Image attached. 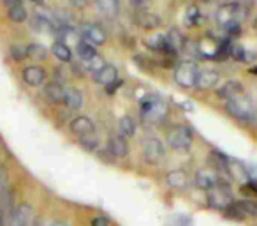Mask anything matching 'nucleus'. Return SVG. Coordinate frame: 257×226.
<instances>
[{
	"mask_svg": "<svg viewBox=\"0 0 257 226\" xmlns=\"http://www.w3.org/2000/svg\"><path fill=\"white\" fill-rule=\"evenodd\" d=\"M225 110L231 117L241 120V122H253L257 120V106L246 94H238L225 101Z\"/></svg>",
	"mask_w": 257,
	"mask_h": 226,
	"instance_id": "f257e3e1",
	"label": "nucleus"
},
{
	"mask_svg": "<svg viewBox=\"0 0 257 226\" xmlns=\"http://www.w3.org/2000/svg\"><path fill=\"white\" fill-rule=\"evenodd\" d=\"M141 119L147 124H162L168 117V104L157 96H145L140 101Z\"/></svg>",
	"mask_w": 257,
	"mask_h": 226,
	"instance_id": "f03ea898",
	"label": "nucleus"
},
{
	"mask_svg": "<svg viewBox=\"0 0 257 226\" xmlns=\"http://www.w3.org/2000/svg\"><path fill=\"white\" fill-rule=\"evenodd\" d=\"M248 11L250 9L245 4H241V2H229V4H224L217 9L215 20H217L218 25L227 29V27L239 25L248 16Z\"/></svg>",
	"mask_w": 257,
	"mask_h": 226,
	"instance_id": "7ed1b4c3",
	"label": "nucleus"
},
{
	"mask_svg": "<svg viewBox=\"0 0 257 226\" xmlns=\"http://www.w3.org/2000/svg\"><path fill=\"white\" fill-rule=\"evenodd\" d=\"M234 203V196H232V191L229 187V184H225L220 179V182L213 187L211 191H208V205L215 210H227L231 205Z\"/></svg>",
	"mask_w": 257,
	"mask_h": 226,
	"instance_id": "20e7f679",
	"label": "nucleus"
},
{
	"mask_svg": "<svg viewBox=\"0 0 257 226\" xmlns=\"http://www.w3.org/2000/svg\"><path fill=\"white\" fill-rule=\"evenodd\" d=\"M168 145L175 150H187L190 148L194 141V134H192V129L185 124H178V126L171 127L168 131Z\"/></svg>",
	"mask_w": 257,
	"mask_h": 226,
	"instance_id": "39448f33",
	"label": "nucleus"
},
{
	"mask_svg": "<svg viewBox=\"0 0 257 226\" xmlns=\"http://www.w3.org/2000/svg\"><path fill=\"white\" fill-rule=\"evenodd\" d=\"M197 74H199V67L194 62H180L175 69V82L182 89H192L196 87Z\"/></svg>",
	"mask_w": 257,
	"mask_h": 226,
	"instance_id": "423d86ee",
	"label": "nucleus"
},
{
	"mask_svg": "<svg viewBox=\"0 0 257 226\" xmlns=\"http://www.w3.org/2000/svg\"><path fill=\"white\" fill-rule=\"evenodd\" d=\"M143 158L148 165L152 166H157L164 161L166 158V147L159 138L152 136L145 141V147H143Z\"/></svg>",
	"mask_w": 257,
	"mask_h": 226,
	"instance_id": "0eeeda50",
	"label": "nucleus"
},
{
	"mask_svg": "<svg viewBox=\"0 0 257 226\" xmlns=\"http://www.w3.org/2000/svg\"><path fill=\"white\" fill-rule=\"evenodd\" d=\"M34 208L30 203L23 201L18 207H15L11 217H9V226H32Z\"/></svg>",
	"mask_w": 257,
	"mask_h": 226,
	"instance_id": "6e6552de",
	"label": "nucleus"
},
{
	"mask_svg": "<svg viewBox=\"0 0 257 226\" xmlns=\"http://www.w3.org/2000/svg\"><path fill=\"white\" fill-rule=\"evenodd\" d=\"M220 179H222V177L218 175L215 170L203 168V170H199V172L196 173V179H194V182H196V186L199 187V189H203V191H206V193H208V191H211L218 182H220Z\"/></svg>",
	"mask_w": 257,
	"mask_h": 226,
	"instance_id": "1a4fd4ad",
	"label": "nucleus"
},
{
	"mask_svg": "<svg viewBox=\"0 0 257 226\" xmlns=\"http://www.w3.org/2000/svg\"><path fill=\"white\" fill-rule=\"evenodd\" d=\"M133 22L136 23L140 29H145V30H154L157 27H161L162 20L159 15L155 13H150L147 9H141V11H136L133 16Z\"/></svg>",
	"mask_w": 257,
	"mask_h": 226,
	"instance_id": "9d476101",
	"label": "nucleus"
},
{
	"mask_svg": "<svg viewBox=\"0 0 257 226\" xmlns=\"http://www.w3.org/2000/svg\"><path fill=\"white\" fill-rule=\"evenodd\" d=\"M107 150L113 158L123 159L128 154V143L125 141V138L121 134H111L109 140H107Z\"/></svg>",
	"mask_w": 257,
	"mask_h": 226,
	"instance_id": "9b49d317",
	"label": "nucleus"
},
{
	"mask_svg": "<svg viewBox=\"0 0 257 226\" xmlns=\"http://www.w3.org/2000/svg\"><path fill=\"white\" fill-rule=\"evenodd\" d=\"M218 80H220V74L213 69H204V71H199L196 80V89L199 90H210L215 89L218 85Z\"/></svg>",
	"mask_w": 257,
	"mask_h": 226,
	"instance_id": "f8f14e48",
	"label": "nucleus"
},
{
	"mask_svg": "<svg viewBox=\"0 0 257 226\" xmlns=\"http://www.w3.org/2000/svg\"><path fill=\"white\" fill-rule=\"evenodd\" d=\"M71 131L78 138H85L90 134H95V126L88 117H76L71 122Z\"/></svg>",
	"mask_w": 257,
	"mask_h": 226,
	"instance_id": "ddd939ff",
	"label": "nucleus"
},
{
	"mask_svg": "<svg viewBox=\"0 0 257 226\" xmlns=\"http://www.w3.org/2000/svg\"><path fill=\"white\" fill-rule=\"evenodd\" d=\"M83 37L88 44L92 46H100L107 41V34L106 30L102 29L100 25H88L83 32Z\"/></svg>",
	"mask_w": 257,
	"mask_h": 226,
	"instance_id": "4468645a",
	"label": "nucleus"
},
{
	"mask_svg": "<svg viewBox=\"0 0 257 226\" xmlns=\"http://www.w3.org/2000/svg\"><path fill=\"white\" fill-rule=\"evenodd\" d=\"M93 76H95L97 83H100V85H104L107 89V87L118 82V69L111 64H104Z\"/></svg>",
	"mask_w": 257,
	"mask_h": 226,
	"instance_id": "2eb2a0df",
	"label": "nucleus"
},
{
	"mask_svg": "<svg viewBox=\"0 0 257 226\" xmlns=\"http://www.w3.org/2000/svg\"><path fill=\"white\" fill-rule=\"evenodd\" d=\"M4 6L8 9V15L13 22L16 23H22L27 20V9L23 6V0H4Z\"/></svg>",
	"mask_w": 257,
	"mask_h": 226,
	"instance_id": "dca6fc26",
	"label": "nucleus"
},
{
	"mask_svg": "<svg viewBox=\"0 0 257 226\" xmlns=\"http://www.w3.org/2000/svg\"><path fill=\"white\" fill-rule=\"evenodd\" d=\"M44 78H46V72H44L43 67L39 65H29V67L23 69V82L30 87H39L44 83Z\"/></svg>",
	"mask_w": 257,
	"mask_h": 226,
	"instance_id": "f3484780",
	"label": "nucleus"
},
{
	"mask_svg": "<svg viewBox=\"0 0 257 226\" xmlns=\"http://www.w3.org/2000/svg\"><path fill=\"white\" fill-rule=\"evenodd\" d=\"M44 94L51 103H64L65 97V89L60 82H50L44 87Z\"/></svg>",
	"mask_w": 257,
	"mask_h": 226,
	"instance_id": "a211bd4d",
	"label": "nucleus"
},
{
	"mask_svg": "<svg viewBox=\"0 0 257 226\" xmlns=\"http://www.w3.org/2000/svg\"><path fill=\"white\" fill-rule=\"evenodd\" d=\"M145 44H147L152 51L171 55L169 46H168V41H166V36H162V34H157V36H152V37H148V39H145Z\"/></svg>",
	"mask_w": 257,
	"mask_h": 226,
	"instance_id": "6ab92c4d",
	"label": "nucleus"
},
{
	"mask_svg": "<svg viewBox=\"0 0 257 226\" xmlns=\"http://www.w3.org/2000/svg\"><path fill=\"white\" fill-rule=\"evenodd\" d=\"M210 165L211 170L217 173H227L229 175V158L220 152H210Z\"/></svg>",
	"mask_w": 257,
	"mask_h": 226,
	"instance_id": "aec40b11",
	"label": "nucleus"
},
{
	"mask_svg": "<svg viewBox=\"0 0 257 226\" xmlns=\"http://www.w3.org/2000/svg\"><path fill=\"white\" fill-rule=\"evenodd\" d=\"M166 41H168L169 51H171L173 55L178 53V51H182V48L185 46V37H183L182 32L176 30V29L169 30V34L166 36Z\"/></svg>",
	"mask_w": 257,
	"mask_h": 226,
	"instance_id": "412c9836",
	"label": "nucleus"
},
{
	"mask_svg": "<svg viewBox=\"0 0 257 226\" xmlns=\"http://www.w3.org/2000/svg\"><path fill=\"white\" fill-rule=\"evenodd\" d=\"M64 104L69 110H79L83 106V94L78 89H65Z\"/></svg>",
	"mask_w": 257,
	"mask_h": 226,
	"instance_id": "4be33fe9",
	"label": "nucleus"
},
{
	"mask_svg": "<svg viewBox=\"0 0 257 226\" xmlns=\"http://www.w3.org/2000/svg\"><path fill=\"white\" fill-rule=\"evenodd\" d=\"M243 92V87L239 82H227L225 85H222V89H218V97L224 101L231 99V97L238 96Z\"/></svg>",
	"mask_w": 257,
	"mask_h": 226,
	"instance_id": "5701e85b",
	"label": "nucleus"
},
{
	"mask_svg": "<svg viewBox=\"0 0 257 226\" xmlns=\"http://www.w3.org/2000/svg\"><path fill=\"white\" fill-rule=\"evenodd\" d=\"M95 6L106 16H116L120 11V0H95Z\"/></svg>",
	"mask_w": 257,
	"mask_h": 226,
	"instance_id": "b1692460",
	"label": "nucleus"
},
{
	"mask_svg": "<svg viewBox=\"0 0 257 226\" xmlns=\"http://www.w3.org/2000/svg\"><path fill=\"white\" fill-rule=\"evenodd\" d=\"M118 129H120L121 136L127 140V138H131V136L136 134V122H134L133 117L125 115V117H121L120 122H118Z\"/></svg>",
	"mask_w": 257,
	"mask_h": 226,
	"instance_id": "393cba45",
	"label": "nucleus"
},
{
	"mask_svg": "<svg viewBox=\"0 0 257 226\" xmlns=\"http://www.w3.org/2000/svg\"><path fill=\"white\" fill-rule=\"evenodd\" d=\"M58 36H60V43H64V44L74 43L76 46H78V44L83 41L81 36H79V32L72 29V27H62V29L58 30Z\"/></svg>",
	"mask_w": 257,
	"mask_h": 226,
	"instance_id": "a878e982",
	"label": "nucleus"
},
{
	"mask_svg": "<svg viewBox=\"0 0 257 226\" xmlns=\"http://www.w3.org/2000/svg\"><path fill=\"white\" fill-rule=\"evenodd\" d=\"M51 53H53V57H57L60 62H71L72 60L71 48H69L67 44L60 43V41H57V43L51 46Z\"/></svg>",
	"mask_w": 257,
	"mask_h": 226,
	"instance_id": "bb28decb",
	"label": "nucleus"
},
{
	"mask_svg": "<svg viewBox=\"0 0 257 226\" xmlns=\"http://www.w3.org/2000/svg\"><path fill=\"white\" fill-rule=\"evenodd\" d=\"M27 57L34 58V60H46L48 58V50L39 43H34L30 46H27Z\"/></svg>",
	"mask_w": 257,
	"mask_h": 226,
	"instance_id": "cd10ccee",
	"label": "nucleus"
},
{
	"mask_svg": "<svg viewBox=\"0 0 257 226\" xmlns=\"http://www.w3.org/2000/svg\"><path fill=\"white\" fill-rule=\"evenodd\" d=\"M225 215L231 219H236V221H241V219L246 217V212H245V207H243V201H236L231 205V207L227 208V210H224Z\"/></svg>",
	"mask_w": 257,
	"mask_h": 226,
	"instance_id": "c85d7f7f",
	"label": "nucleus"
},
{
	"mask_svg": "<svg viewBox=\"0 0 257 226\" xmlns=\"http://www.w3.org/2000/svg\"><path fill=\"white\" fill-rule=\"evenodd\" d=\"M168 182H169V186H173V187H185L187 186V177L183 172L175 170V172H171L168 175Z\"/></svg>",
	"mask_w": 257,
	"mask_h": 226,
	"instance_id": "c756f323",
	"label": "nucleus"
},
{
	"mask_svg": "<svg viewBox=\"0 0 257 226\" xmlns=\"http://www.w3.org/2000/svg\"><path fill=\"white\" fill-rule=\"evenodd\" d=\"M201 22V11L197 8H190L185 15V23L189 27H196Z\"/></svg>",
	"mask_w": 257,
	"mask_h": 226,
	"instance_id": "7c9ffc66",
	"label": "nucleus"
},
{
	"mask_svg": "<svg viewBox=\"0 0 257 226\" xmlns=\"http://www.w3.org/2000/svg\"><path fill=\"white\" fill-rule=\"evenodd\" d=\"M79 143H81L86 150H95V148L99 147V138H97V134H90V136L79 138Z\"/></svg>",
	"mask_w": 257,
	"mask_h": 226,
	"instance_id": "2f4dec72",
	"label": "nucleus"
},
{
	"mask_svg": "<svg viewBox=\"0 0 257 226\" xmlns=\"http://www.w3.org/2000/svg\"><path fill=\"white\" fill-rule=\"evenodd\" d=\"M8 187H11V184H9L8 168H6V166H0V196H2V193H4Z\"/></svg>",
	"mask_w": 257,
	"mask_h": 226,
	"instance_id": "473e14b6",
	"label": "nucleus"
},
{
	"mask_svg": "<svg viewBox=\"0 0 257 226\" xmlns=\"http://www.w3.org/2000/svg\"><path fill=\"white\" fill-rule=\"evenodd\" d=\"M11 55H13V58H15V60H23V58L27 57V48L16 44V46L11 48Z\"/></svg>",
	"mask_w": 257,
	"mask_h": 226,
	"instance_id": "72a5a7b5",
	"label": "nucleus"
},
{
	"mask_svg": "<svg viewBox=\"0 0 257 226\" xmlns=\"http://www.w3.org/2000/svg\"><path fill=\"white\" fill-rule=\"evenodd\" d=\"M90 226H111V221L106 215H93L90 219Z\"/></svg>",
	"mask_w": 257,
	"mask_h": 226,
	"instance_id": "f704fd0d",
	"label": "nucleus"
},
{
	"mask_svg": "<svg viewBox=\"0 0 257 226\" xmlns=\"http://www.w3.org/2000/svg\"><path fill=\"white\" fill-rule=\"evenodd\" d=\"M243 207H245L246 215H257V201L253 200H241Z\"/></svg>",
	"mask_w": 257,
	"mask_h": 226,
	"instance_id": "c9c22d12",
	"label": "nucleus"
},
{
	"mask_svg": "<svg viewBox=\"0 0 257 226\" xmlns=\"http://www.w3.org/2000/svg\"><path fill=\"white\" fill-rule=\"evenodd\" d=\"M241 191L245 194H248V196H257V182H252V180H248L246 184H243Z\"/></svg>",
	"mask_w": 257,
	"mask_h": 226,
	"instance_id": "e433bc0d",
	"label": "nucleus"
},
{
	"mask_svg": "<svg viewBox=\"0 0 257 226\" xmlns=\"http://www.w3.org/2000/svg\"><path fill=\"white\" fill-rule=\"evenodd\" d=\"M131 4H133L138 11H141V9H147L148 6H150V0H131Z\"/></svg>",
	"mask_w": 257,
	"mask_h": 226,
	"instance_id": "4c0bfd02",
	"label": "nucleus"
},
{
	"mask_svg": "<svg viewBox=\"0 0 257 226\" xmlns=\"http://www.w3.org/2000/svg\"><path fill=\"white\" fill-rule=\"evenodd\" d=\"M69 2H71L72 6H74V8H85L86 6V2H88V0H69Z\"/></svg>",
	"mask_w": 257,
	"mask_h": 226,
	"instance_id": "58836bf2",
	"label": "nucleus"
},
{
	"mask_svg": "<svg viewBox=\"0 0 257 226\" xmlns=\"http://www.w3.org/2000/svg\"><path fill=\"white\" fill-rule=\"evenodd\" d=\"M0 226H6V215L0 212Z\"/></svg>",
	"mask_w": 257,
	"mask_h": 226,
	"instance_id": "ea45409f",
	"label": "nucleus"
},
{
	"mask_svg": "<svg viewBox=\"0 0 257 226\" xmlns=\"http://www.w3.org/2000/svg\"><path fill=\"white\" fill-rule=\"evenodd\" d=\"M32 4H36V6H43L44 4V0H30Z\"/></svg>",
	"mask_w": 257,
	"mask_h": 226,
	"instance_id": "a19ab883",
	"label": "nucleus"
},
{
	"mask_svg": "<svg viewBox=\"0 0 257 226\" xmlns=\"http://www.w3.org/2000/svg\"><path fill=\"white\" fill-rule=\"evenodd\" d=\"M51 226H67L65 222H60V221H55V222H51Z\"/></svg>",
	"mask_w": 257,
	"mask_h": 226,
	"instance_id": "79ce46f5",
	"label": "nucleus"
},
{
	"mask_svg": "<svg viewBox=\"0 0 257 226\" xmlns=\"http://www.w3.org/2000/svg\"><path fill=\"white\" fill-rule=\"evenodd\" d=\"M253 29H257V18L253 20Z\"/></svg>",
	"mask_w": 257,
	"mask_h": 226,
	"instance_id": "37998d69",
	"label": "nucleus"
}]
</instances>
